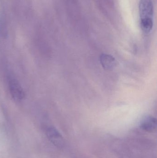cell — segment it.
Segmentation results:
<instances>
[{"label":"cell","instance_id":"obj_6","mask_svg":"<svg viewBox=\"0 0 157 158\" xmlns=\"http://www.w3.org/2000/svg\"><path fill=\"white\" fill-rule=\"evenodd\" d=\"M0 34L3 37H6L7 35L6 21L2 8H0Z\"/></svg>","mask_w":157,"mask_h":158},{"label":"cell","instance_id":"obj_5","mask_svg":"<svg viewBox=\"0 0 157 158\" xmlns=\"http://www.w3.org/2000/svg\"><path fill=\"white\" fill-rule=\"evenodd\" d=\"M100 61L102 67L105 70H112L116 66L115 58L109 55H101L100 56Z\"/></svg>","mask_w":157,"mask_h":158},{"label":"cell","instance_id":"obj_4","mask_svg":"<svg viewBox=\"0 0 157 158\" xmlns=\"http://www.w3.org/2000/svg\"><path fill=\"white\" fill-rule=\"evenodd\" d=\"M157 126L156 119L152 116H146L143 119L141 122V128L146 131H153Z\"/></svg>","mask_w":157,"mask_h":158},{"label":"cell","instance_id":"obj_2","mask_svg":"<svg viewBox=\"0 0 157 158\" xmlns=\"http://www.w3.org/2000/svg\"><path fill=\"white\" fill-rule=\"evenodd\" d=\"M9 92L13 99L16 101H21L25 97V92L20 84L15 79L10 78L8 81Z\"/></svg>","mask_w":157,"mask_h":158},{"label":"cell","instance_id":"obj_3","mask_svg":"<svg viewBox=\"0 0 157 158\" xmlns=\"http://www.w3.org/2000/svg\"><path fill=\"white\" fill-rule=\"evenodd\" d=\"M47 136L52 143L58 147H62L64 141L61 135L54 127H49L47 130Z\"/></svg>","mask_w":157,"mask_h":158},{"label":"cell","instance_id":"obj_1","mask_svg":"<svg viewBox=\"0 0 157 158\" xmlns=\"http://www.w3.org/2000/svg\"><path fill=\"white\" fill-rule=\"evenodd\" d=\"M139 9L141 28L144 32L148 33L153 27L154 6L152 0H140Z\"/></svg>","mask_w":157,"mask_h":158}]
</instances>
